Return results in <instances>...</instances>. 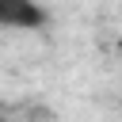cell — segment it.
I'll list each match as a JSON object with an SVG mask.
<instances>
[{"label": "cell", "instance_id": "obj_1", "mask_svg": "<svg viewBox=\"0 0 122 122\" xmlns=\"http://www.w3.org/2000/svg\"><path fill=\"white\" fill-rule=\"evenodd\" d=\"M50 23L38 0H0V27L4 30H42Z\"/></svg>", "mask_w": 122, "mask_h": 122}, {"label": "cell", "instance_id": "obj_2", "mask_svg": "<svg viewBox=\"0 0 122 122\" xmlns=\"http://www.w3.org/2000/svg\"><path fill=\"white\" fill-rule=\"evenodd\" d=\"M0 122H8V114H0Z\"/></svg>", "mask_w": 122, "mask_h": 122}]
</instances>
